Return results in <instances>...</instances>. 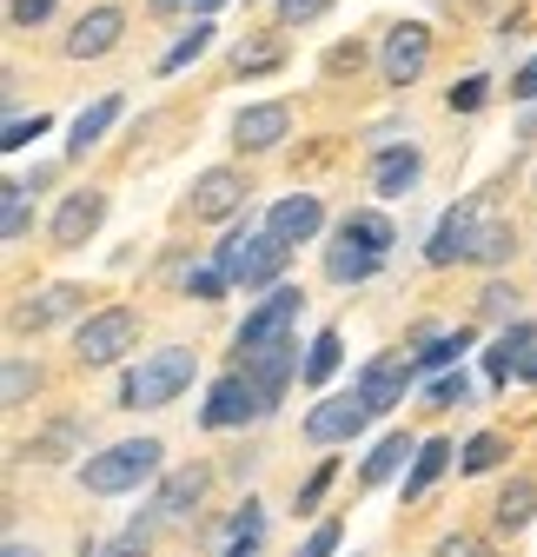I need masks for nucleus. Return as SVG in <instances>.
<instances>
[{
  "instance_id": "obj_1",
  "label": "nucleus",
  "mask_w": 537,
  "mask_h": 557,
  "mask_svg": "<svg viewBox=\"0 0 537 557\" xmlns=\"http://www.w3.org/2000/svg\"><path fill=\"white\" fill-rule=\"evenodd\" d=\"M192 379H199V352H192V345H160V352H147L140 366L120 379V405H126V411H160V405H173Z\"/></svg>"
},
{
  "instance_id": "obj_2",
  "label": "nucleus",
  "mask_w": 537,
  "mask_h": 557,
  "mask_svg": "<svg viewBox=\"0 0 537 557\" xmlns=\"http://www.w3.org/2000/svg\"><path fill=\"white\" fill-rule=\"evenodd\" d=\"M160 458H166L160 438H120V445H107L80 465V484L93 498H126V492H140V484L160 478Z\"/></svg>"
},
{
  "instance_id": "obj_3",
  "label": "nucleus",
  "mask_w": 537,
  "mask_h": 557,
  "mask_svg": "<svg viewBox=\"0 0 537 557\" xmlns=\"http://www.w3.org/2000/svg\"><path fill=\"white\" fill-rule=\"evenodd\" d=\"M286 259H292V246L286 239H273V233H233L220 252H213V265L233 278V286H279V272H286Z\"/></svg>"
},
{
  "instance_id": "obj_4",
  "label": "nucleus",
  "mask_w": 537,
  "mask_h": 557,
  "mask_svg": "<svg viewBox=\"0 0 537 557\" xmlns=\"http://www.w3.org/2000/svg\"><path fill=\"white\" fill-rule=\"evenodd\" d=\"M133 338H140V312L133 306H107V312H87L74 325V359L80 366H120L133 352Z\"/></svg>"
},
{
  "instance_id": "obj_5",
  "label": "nucleus",
  "mask_w": 537,
  "mask_h": 557,
  "mask_svg": "<svg viewBox=\"0 0 537 557\" xmlns=\"http://www.w3.org/2000/svg\"><path fill=\"white\" fill-rule=\"evenodd\" d=\"M265 411H273V398H265L252 385V372L239 366V372L213 379L207 405H199V425H207V432H239V425H252V418H265Z\"/></svg>"
},
{
  "instance_id": "obj_6",
  "label": "nucleus",
  "mask_w": 537,
  "mask_h": 557,
  "mask_svg": "<svg viewBox=\"0 0 537 557\" xmlns=\"http://www.w3.org/2000/svg\"><path fill=\"white\" fill-rule=\"evenodd\" d=\"M299 306H305V293L299 286H265V299L246 312V325H239V352H265V345H279V338H292V325H299Z\"/></svg>"
},
{
  "instance_id": "obj_7",
  "label": "nucleus",
  "mask_w": 537,
  "mask_h": 557,
  "mask_svg": "<svg viewBox=\"0 0 537 557\" xmlns=\"http://www.w3.org/2000/svg\"><path fill=\"white\" fill-rule=\"evenodd\" d=\"M425 66H432V27H425V21H398V27L385 34V47H378L385 87H419Z\"/></svg>"
},
{
  "instance_id": "obj_8",
  "label": "nucleus",
  "mask_w": 537,
  "mask_h": 557,
  "mask_svg": "<svg viewBox=\"0 0 537 557\" xmlns=\"http://www.w3.org/2000/svg\"><path fill=\"white\" fill-rule=\"evenodd\" d=\"M365 418H372V405H365L359 385H352V392H325V398L305 411V438H312V445H352V438L365 432Z\"/></svg>"
},
{
  "instance_id": "obj_9",
  "label": "nucleus",
  "mask_w": 537,
  "mask_h": 557,
  "mask_svg": "<svg viewBox=\"0 0 537 557\" xmlns=\"http://www.w3.org/2000/svg\"><path fill=\"white\" fill-rule=\"evenodd\" d=\"M485 206H491V193L458 199L451 213L432 226V246H425V259H432V265H458L464 252H472V233H478V220H485Z\"/></svg>"
},
{
  "instance_id": "obj_10",
  "label": "nucleus",
  "mask_w": 537,
  "mask_h": 557,
  "mask_svg": "<svg viewBox=\"0 0 537 557\" xmlns=\"http://www.w3.org/2000/svg\"><path fill=\"white\" fill-rule=\"evenodd\" d=\"M286 133H292V107H286V100H259V107H239L233 147H239V153H273Z\"/></svg>"
},
{
  "instance_id": "obj_11",
  "label": "nucleus",
  "mask_w": 537,
  "mask_h": 557,
  "mask_svg": "<svg viewBox=\"0 0 537 557\" xmlns=\"http://www.w3.org/2000/svg\"><path fill=\"white\" fill-rule=\"evenodd\" d=\"M412 379H419V359H405V352H378V359L359 372V392H365L372 418L391 411V405H405V385H412Z\"/></svg>"
},
{
  "instance_id": "obj_12",
  "label": "nucleus",
  "mask_w": 537,
  "mask_h": 557,
  "mask_svg": "<svg viewBox=\"0 0 537 557\" xmlns=\"http://www.w3.org/2000/svg\"><path fill=\"white\" fill-rule=\"evenodd\" d=\"M265 233L286 239V246H312L325 233V199L319 193H286L273 213H265Z\"/></svg>"
},
{
  "instance_id": "obj_13",
  "label": "nucleus",
  "mask_w": 537,
  "mask_h": 557,
  "mask_svg": "<svg viewBox=\"0 0 537 557\" xmlns=\"http://www.w3.org/2000/svg\"><path fill=\"white\" fill-rule=\"evenodd\" d=\"M100 220H107V193H93V186H80V193H66L60 206H53V246H87L93 233H100Z\"/></svg>"
},
{
  "instance_id": "obj_14",
  "label": "nucleus",
  "mask_w": 537,
  "mask_h": 557,
  "mask_svg": "<svg viewBox=\"0 0 537 557\" xmlns=\"http://www.w3.org/2000/svg\"><path fill=\"white\" fill-rule=\"evenodd\" d=\"M199 498H207V471L199 465H186V471H166L160 478V492H153V524H192V511H199Z\"/></svg>"
},
{
  "instance_id": "obj_15",
  "label": "nucleus",
  "mask_w": 537,
  "mask_h": 557,
  "mask_svg": "<svg viewBox=\"0 0 537 557\" xmlns=\"http://www.w3.org/2000/svg\"><path fill=\"white\" fill-rule=\"evenodd\" d=\"M120 34H126V14H120V8H87V14L74 21V34L60 40V53H66V60H100V53L120 47Z\"/></svg>"
},
{
  "instance_id": "obj_16",
  "label": "nucleus",
  "mask_w": 537,
  "mask_h": 557,
  "mask_svg": "<svg viewBox=\"0 0 537 557\" xmlns=\"http://www.w3.org/2000/svg\"><path fill=\"white\" fill-rule=\"evenodd\" d=\"M246 206V173L233 166H207L192 180V220H233Z\"/></svg>"
},
{
  "instance_id": "obj_17",
  "label": "nucleus",
  "mask_w": 537,
  "mask_h": 557,
  "mask_svg": "<svg viewBox=\"0 0 537 557\" xmlns=\"http://www.w3.org/2000/svg\"><path fill=\"white\" fill-rule=\"evenodd\" d=\"M239 366L252 372V385H259L265 398H273V405H279V392L292 385V372H305V366H299V345H292V338L265 345V352H239Z\"/></svg>"
},
{
  "instance_id": "obj_18",
  "label": "nucleus",
  "mask_w": 537,
  "mask_h": 557,
  "mask_svg": "<svg viewBox=\"0 0 537 557\" xmlns=\"http://www.w3.org/2000/svg\"><path fill=\"white\" fill-rule=\"evenodd\" d=\"M530 352H537V325H530V319L504 325V332L491 338V352H485V379H491V385H511V372H517Z\"/></svg>"
},
{
  "instance_id": "obj_19",
  "label": "nucleus",
  "mask_w": 537,
  "mask_h": 557,
  "mask_svg": "<svg viewBox=\"0 0 537 557\" xmlns=\"http://www.w3.org/2000/svg\"><path fill=\"white\" fill-rule=\"evenodd\" d=\"M419 173H425V153L419 147H385L378 166H372V186H378V199H405L419 186Z\"/></svg>"
},
{
  "instance_id": "obj_20",
  "label": "nucleus",
  "mask_w": 537,
  "mask_h": 557,
  "mask_svg": "<svg viewBox=\"0 0 537 557\" xmlns=\"http://www.w3.org/2000/svg\"><path fill=\"white\" fill-rule=\"evenodd\" d=\"M80 286H47V293H27V306H14V325L21 332H47L53 319H66V312H80Z\"/></svg>"
},
{
  "instance_id": "obj_21",
  "label": "nucleus",
  "mask_w": 537,
  "mask_h": 557,
  "mask_svg": "<svg viewBox=\"0 0 537 557\" xmlns=\"http://www.w3.org/2000/svg\"><path fill=\"white\" fill-rule=\"evenodd\" d=\"M120 113H126V100H120V94H100V100H93V107L74 120V139H66V160H87V153L100 147V139L113 133V120H120Z\"/></svg>"
},
{
  "instance_id": "obj_22",
  "label": "nucleus",
  "mask_w": 537,
  "mask_h": 557,
  "mask_svg": "<svg viewBox=\"0 0 537 557\" xmlns=\"http://www.w3.org/2000/svg\"><path fill=\"white\" fill-rule=\"evenodd\" d=\"M378 265H385V252H372V246H359L346 233H339V246H325V278L332 286H359V278H372Z\"/></svg>"
},
{
  "instance_id": "obj_23",
  "label": "nucleus",
  "mask_w": 537,
  "mask_h": 557,
  "mask_svg": "<svg viewBox=\"0 0 537 557\" xmlns=\"http://www.w3.org/2000/svg\"><path fill=\"white\" fill-rule=\"evenodd\" d=\"M517 252V226L511 220H498V206H485V220H478V233H472V265H504Z\"/></svg>"
},
{
  "instance_id": "obj_24",
  "label": "nucleus",
  "mask_w": 537,
  "mask_h": 557,
  "mask_svg": "<svg viewBox=\"0 0 537 557\" xmlns=\"http://www.w3.org/2000/svg\"><path fill=\"white\" fill-rule=\"evenodd\" d=\"M537 518V478H504V492H498V505H491V524L511 537V531H524Z\"/></svg>"
},
{
  "instance_id": "obj_25",
  "label": "nucleus",
  "mask_w": 537,
  "mask_h": 557,
  "mask_svg": "<svg viewBox=\"0 0 537 557\" xmlns=\"http://www.w3.org/2000/svg\"><path fill=\"white\" fill-rule=\"evenodd\" d=\"M445 465H451V445L445 438H425L419 451H412V471H405V505H419L432 484L445 478Z\"/></svg>"
},
{
  "instance_id": "obj_26",
  "label": "nucleus",
  "mask_w": 537,
  "mask_h": 557,
  "mask_svg": "<svg viewBox=\"0 0 537 557\" xmlns=\"http://www.w3.org/2000/svg\"><path fill=\"white\" fill-rule=\"evenodd\" d=\"M419 445H425V438H412V432H385V438H378V451L365 458V484H385V478H398V465H405Z\"/></svg>"
},
{
  "instance_id": "obj_27",
  "label": "nucleus",
  "mask_w": 537,
  "mask_h": 557,
  "mask_svg": "<svg viewBox=\"0 0 537 557\" xmlns=\"http://www.w3.org/2000/svg\"><path fill=\"white\" fill-rule=\"evenodd\" d=\"M504 458H511V438H504V432H478L472 445L458 451V471H464V478H485V471H498Z\"/></svg>"
},
{
  "instance_id": "obj_28",
  "label": "nucleus",
  "mask_w": 537,
  "mask_h": 557,
  "mask_svg": "<svg viewBox=\"0 0 537 557\" xmlns=\"http://www.w3.org/2000/svg\"><path fill=\"white\" fill-rule=\"evenodd\" d=\"M339 233H346V239H359V246H372V252H391V246H398L391 220H385V213H372V206L346 213V220H339Z\"/></svg>"
},
{
  "instance_id": "obj_29",
  "label": "nucleus",
  "mask_w": 537,
  "mask_h": 557,
  "mask_svg": "<svg viewBox=\"0 0 537 557\" xmlns=\"http://www.w3.org/2000/svg\"><path fill=\"white\" fill-rule=\"evenodd\" d=\"M339 352H346V338L325 325V332H319V338L305 345V372H299V379H305V385H325L332 372H339Z\"/></svg>"
},
{
  "instance_id": "obj_30",
  "label": "nucleus",
  "mask_w": 537,
  "mask_h": 557,
  "mask_svg": "<svg viewBox=\"0 0 537 557\" xmlns=\"http://www.w3.org/2000/svg\"><path fill=\"white\" fill-rule=\"evenodd\" d=\"M464 352H472V332H438V338H425V352H419V372H451Z\"/></svg>"
},
{
  "instance_id": "obj_31",
  "label": "nucleus",
  "mask_w": 537,
  "mask_h": 557,
  "mask_svg": "<svg viewBox=\"0 0 537 557\" xmlns=\"http://www.w3.org/2000/svg\"><path fill=\"white\" fill-rule=\"evenodd\" d=\"M207 47H213V21L199 14V21H192V34H179V40L166 47V60H160V74H179V66H192V60L207 53Z\"/></svg>"
},
{
  "instance_id": "obj_32",
  "label": "nucleus",
  "mask_w": 537,
  "mask_h": 557,
  "mask_svg": "<svg viewBox=\"0 0 537 557\" xmlns=\"http://www.w3.org/2000/svg\"><path fill=\"white\" fill-rule=\"evenodd\" d=\"M93 557H153V518H133L120 537L93 544Z\"/></svg>"
},
{
  "instance_id": "obj_33",
  "label": "nucleus",
  "mask_w": 537,
  "mask_h": 557,
  "mask_svg": "<svg viewBox=\"0 0 537 557\" xmlns=\"http://www.w3.org/2000/svg\"><path fill=\"white\" fill-rule=\"evenodd\" d=\"M27 193H34V186H21V180L0 193V239H8V246L27 239Z\"/></svg>"
},
{
  "instance_id": "obj_34",
  "label": "nucleus",
  "mask_w": 537,
  "mask_h": 557,
  "mask_svg": "<svg viewBox=\"0 0 537 557\" xmlns=\"http://www.w3.org/2000/svg\"><path fill=\"white\" fill-rule=\"evenodd\" d=\"M34 392H40V366H27V359L14 352V359H8V385H0V398H8V411H21Z\"/></svg>"
},
{
  "instance_id": "obj_35",
  "label": "nucleus",
  "mask_w": 537,
  "mask_h": 557,
  "mask_svg": "<svg viewBox=\"0 0 537 557\" xmlns=\"http://www.w3.org/2000/svg\"><path fill=\"white\" fill-rule=\"evenodd\" d=\"M339 537H346V524H339V518H325V524L305 531V544H299L292 557H339Z\"/></svg>"
},
{
  "instance_id": "obj_36",
  "label": "nucleus",
  "mask_w": 537,
  "mask_h": 557,
  "mask_svg": "<svg viewBox=\"0 0 537 557\" xmlns=\"http://www.w3.org/2000/svg\"><path fill=\"white\" fill-rule=\"evenodd\" d=\"M432 557H491V544H485L478 531H445V537L432 544Z\"/></svg>"
},
{
  "instance_id": "obj_37",
  "label": "nucleus",
  "mask_w": 537,
  "mask_h": 557,
  "mask_svg": "<svg viewBox=\"0 0 537 557\" xmlns=\"http://www.w3.org/2000/svg\"><path fill=\"white\" fill-rule=\"evenodd\" d=\"M233 286V278L220 272V265H199V272H186V299H220Z\"/></svg>"
},
{
  "instance_id": "obj_38",
  "label": "nucleus",
  "mask_w": 537,
  "mask_h": 557,
  "mask_svg": "<svg viewBox=\"0 0 537 557\" xmlns=\"http://www.w3.org/2000/svg\"><path fill=\"white\" fill-rule=\"evenodd\" d=\"M40 133H47V113H34V120H27V113H14V120H8V133H0V147L21 153L27 139H40Z\"/></svg>"
},
{
  "instance_id": "obj_39",
  "label": "nucleus",
  "mask_w": 537,
  "mask_h": 557,
  "mask_svg": "<svg viewBox=\"0 0 537 557\" xmlns=\"http://www.w3.org/2000/svg\"><path fill=\"white\" fill-rule=\"evenodd\" d=\"M332 471H339V458H319V471L299 484V518L305 511H319V498H325V484H332Z\"/></svg>"
},
{
  "instance_id": "obj_40",
  "label": "nucleus",
  "mask_w": 537,
  "mask_h": 557,
  "mask_svg": "<svg viewBox=\"0 0 537 557\" xmlns=\"http://www.w3.org/2000/svg\"><path fill=\"white\" fill-rule=\"evenodd\" d=\"M485 100H491V81H485V74H472V81L451 87V113H478Z\"/></svg>"
},
{
  "instance_id": "obj_41",
  "label": "nucleus",
  "mask_w": 537,
  "mask_h": 557,
  "mask_svg": "<svg viewBox=\"0 0 537 557\" xmlns=\"http://www.w3.org/2000/svg\"><path fill=\"white\" fill-rule=\"evenodd\" d=\"M478 312H485V319H511V312H517V293L504 286V278H491V286L478 293Z\"/></svg>"
},
{
  "instance_id": "obj_42",
  "label": "nucleus",
  "mask_w": 537,
  "mask_h": 557,
  "mask_svg": "<svg viewBox=\"0 0 537 557\" xmlns=\"http://www.w3.org/2000/svg\"><path fill=\"white\" fill-rule=\"evenodd\" d=\"M332 14V0H279V21L286 27H312V21H325Z\"/></svg>"
},
{
  "instance_id": "obj_43",
  "label": "nucleus",
  "mask_w": 537,
  "mask_h": 557,
  "mask_svg": "<svg viewBox=\"0 0 537 557\" xmlns=\"http://www.w3.org/2000/svg\"><path fill=\"white\" fill-rule=\"evenodd\" d=\"M464 398H472V379H464V372H445V379L432 385V405H438V411H451V405H464Z\"/></svg>"
},
{
  "instance_id": "obj_44",
  "label": "nucleus",
  "mask_w": 537,
  "mask_h": 557,
  "mask_svg": "<svg viewBox=\"0 0 537 557\" xmlns=\"http://www.w3.org/2000/svg\"><path fill=\"white\" fill-rule=\"evenodd\" d=\"M233 66H239V74H273V66H279V47H239Z\"/></svg>"
},
{
  "instance_id": "obj_45",
  "label": "nucleus",
  "mask_w": 537,
  "mask_h": 557,
  "mask_svg": "<svg viewBox=\"0 0 537 557\" xmlns=\"http://www.w3.org/2000/svg\"><path fill=\"white\" fill-rule=\"evenodd\" d=\"M47 14H53V0H8V21L14 27H40Z\"/></svg>"
},
{
  "instance_id": "obj_46",
  "label": "nucleus",
  "mask_w": 537,
  "mask_h": 557,
  "mask_svg": "<svg viewBox=\"0 0 537 557\" xmlns=\"http://www.w3.org/2000/svg\"><path fill=\"white\" fill-rule=\"evenodd\" d=\"M511 94H517V100H537V53H530V60L517 66V74H511Z\"/></svg>"
},
{
  "instance_id": "obj_47",
  "label": "nucleus",
  "mask_w": 537,
  "mask_h": 557,
  "mask_svg": "<svg viewBox=\"0 0 537 557\" xmlns=\"http://www.w3.org/2000/svg\"><path fill=\"white\" fill-rule=\"evenodd\" d=\"M252 550H259V537H233L226 544V557H252Z\"/></svg>"
},
{
  "instance_id": "obj_48",
  "label": "nucleus",
  "mask_w": 537,
  "mask_h": 557,
  "mask_svg": "<svg viewBox=\"0 0 537 557\" xmlns=\"http://www.w3.org/2000/svg\"><path fill=\"white\" fill-rule=\"evenodd\" d=\"M8 557H40V544H27V537H8Z\"/></svg>"
},
{
  "instance_id": "obj_49",
  "label": "nucleus",
  "mask_w": 537,
  "mask_h": 557,
  "mask_svg": "<svg viewBox=\"0 0 537 557\" xmlns=\"http://www.w3.org/2000/svg\"><path fill=\"white\" fill-rule=\"evenodd\" d=\"M192 8H199V14H207V21H213V14L226 8V0H192Z\"/></svg>"
},
{
  "instance_id": "obj_50",
  "label": "nucleus",
  "mask_w": 537,
  "mask_h": 557,
  "mask_svg": "<svg viewBox=\"0 0 537 557\" xmlns=\"http://www.w3.org/2000/svg\"><path fill=\"white\" fill-rule=\"evenodd\" d=\"M153 8H186V0H153Z\"/></svg>"
}]
</instances>
